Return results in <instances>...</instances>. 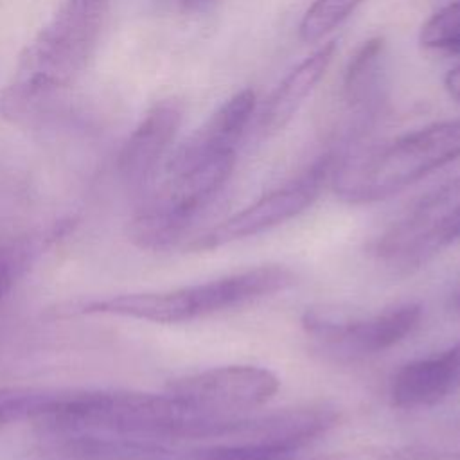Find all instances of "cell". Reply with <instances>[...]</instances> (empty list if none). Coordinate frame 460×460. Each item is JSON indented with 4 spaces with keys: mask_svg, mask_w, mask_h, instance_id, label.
Segmentation results:
<instances>
[{
    "mask_svg": "<svg viewBox=\"0 0 460 460\" xmlns=\"http://www.w3.org/2000/svg\"><path fill=\"white\" fill-rule=\"evenodd\" d=\"M419 43L429 50L460 52V0L438 9L424 22Z\"/></svg>",
    "mask_w": 460,
    "mask_h": 460,
    "instance_id": "obj_12",
    "label": "cell"
},
{
    "mask_svg": "<svg viewBox=\"0 0 460 460\" xmlns=\"http://www.w3.org/2000/svg\"><path fill=\"white\" fill-rule=\"evenodd\" d=\"M460 237V203L435 226L437 243H451Z\"/></svg>",
    "mask_w": 460,
    "mask_h": 460,
    "instance_id": "obj_14",
    "label": "cell"
},
{
    "mask_svg": "<svg viewBox=\"0 0 460 460\" xmlns=\"http://www.w3.org/2000/svg\"><path fill=\"white\" fill-rule=\"evenodd\" d=\"M365 0H314L304 13L298 25V38L304 43L322 41L338 29Z\"/></svg>",
    "mask_w": 460,
    "mask_h": 460,
    "instance_id": "obj_11",
    "label": "cell"
},
{
    "mask_svg": "<svg viewBox=\"0 0 460 460\" xmlns=\"http://www.w3.org/2000/svg\"><path fill=\"white\" fill-rule=\"evenodd\" d=\"M111 0H65L0 93V111L14 122L41 120L93 54Z\"/></svg>",
    "mask_w": 460,
    "mask_h": 460,
    "instance_id": "obj_1",
    "label": "cell"
},
{
    "mask_svg": "<svg viewBox=\"0 0 460 460\" xmlns=\"http://www.w3.org/2000/svg\"><path fill=\"white\" fill-rule=\"evenodd\" d=\"M277 374L257 365L216 367L178 381L172 394L198 408L226 415L235 410H250L268 402L279 390Z\"/></svg>",
    "mask_w": 460,
    "mask_h": 460,
    "instance_id": "obj_6",
    "label": "cell"
},
{
    "mask_svg": "<svg viewBox=\"0 0 460 460\" xmlns=\"http://www.w3.org/2000/svg\"><path fill=\"white\" fill-rule=\"evenodd\" d=\"M444 88L451 99L460 102V63L451 66L444 75Z\"/></svg>",
    "mask_w": 460,
    "mask_h": 460,
    "instance_id": "obj_15",
    "label": "cell"
},
{
    "mask_svg": "<svg viewBox=\"0 0 460 460\" xmlns=\"http://www.w3.org/2000/svg\"><path fill=\"white\" fill-rule=\"evenodd\" d=\"M183 120V104L176 97L156 101L129 133L119 155V169L126 181L142 185L155 176L169 156Z\"/></svg>",
    "mask_w": 460,
    "mask_h": 460,
    "instance_id": "obj_7",
    "label": "cell"
},
{
    "mask_svg": "<svg viewBox=\"0 0 460 460\" xmlns=\"http://www.w3.org/2000/svg\"><path fill=\"white\" fill-rule=\"evenodd\" d=\"M386 86V41L374 36L350 56L341 81V101L349 117L345 137L365 131L379 115Z\"/></svg>",
    "mask_w": 460,
    "mask_h": 460,
    "instance_id": "obj_8",
    "label": "cell"
},
{
    "mask_svg": "<svg viewBox=\"0 0 460 460\" xmlns=\"http://www.w3.org/2000/svg\"><path fill=\"white\" fill-rule=\"evenodd\" d=\"M460 158V120H440L408 131L354 162L340 160L334 187L350 203H370L426 178Z\"/></svg>",
    "mask_w": 460,
    "mask_h": 460,
    "instance_id": "obj_2",
    "label": "cell"
},
{
    "mask_svg": "<svg viewBox=\"0 0 460 460\" xmlns=\"http://www.w3.org/2000/svg\"><path fill=\"white\" fill-rule=\"evenodd\" d=\"M295 282L296 275L289 268L264 264L203 284L95 300L84 304L81 311L155 323H183L270 296L291 288Z\"/></svg>",
    "mask_w": 460,
    "mask_h": 460,
    "instance_id": "obj_3",
    "label": "cell"
},
{
    "mask_svg": "<svg viewBox=\"0 0 460 460\" xmlns=\"http://www.w3.org/2000/svg\"><path fill=\"white\" fill-rule=\"evenodd\" d=\"M420 318L419 304H404L368 318H354L341 309H311L304 316V327L340 352L368 356L402 341Z\"/></svg>",
    "mask_w": 460,
    "mask_h": 460,
    "instance_id": "obj_5",
    "label": "cell"
},
{
    "mask_svg": "<svg viewBox=\"0 0 460 460\" xmlns=\"http://www.w3.org/2000/svg\"><path fill=\"white\" fill-rule=\"evenodd\" d=\"M456 304H458V307H460V291H458V295H456Z\"/></svg>",
    "mask_w": 460,
    "mask_h": 460,
    "instance_id": "obj_18",
    "label": "cell"
},
{
    "mask_svg": "<svg viewBox=\"0 0 460 460\" xmlns=\"http://www.w3.org/2000/svg\"><path fill=\"white\" fill-rule=\"evenodd\" d=\"M295 451L280 444L244 440L207 447L198 453L196 460H293Z\"/></svg>",
    "mask_w": 460,
    "mask_h": 460,
    "instance_id": "obj_13",
    "label": "cell"
},
{
    "mask_svg": "<svg viewBox=\"0 0 460 460\" xmlns=\"http://www.w3.org/2000/svg\"><path fill=\"white\" fill-rule=\"evenodd\" d=\"M183 9H187V11H196V9H199V7H203L208 0H176Z\"/></svg>",
    "mask_w": 460,
    "mask_h": 460,
    "instance_id": "obj_16",
    "label": "cell"
},
{
    "mask_svg": "<svg viewBox=\"0 0 460 460\" xmlns=\"http://www.w3.org/2000/svg\"><path fill=\"white\" fill-rule=\"evenodd\" d=\"M338 162L340 158L334 151H327L325 155L318 156L296 178L262 194L252 205L216 225L210 232L198 239L196 248L212 250L250 235H257L296 217L316 201L325 183L332 178Z\"/></svg>",
    "mask_w": 460,
    "mask_h": 460,
    "instance_id": "obj_4",
    "label": "cell"
},
{
    "mask_svg": "<svg viewBox=\"0 0 460 460\" xmlns=\"http://www.w3.org/2000/svg\"><path fill=\"white\" fill-rule=\"evenodd\" d=\"M336 50L338 41L329 40L284 75L257 113V133L261 138L277 135L293 120L305 99L325 77Z\"/></svg>",
    "mask_w": 460,
    "mask_h": 460,
    "instance_id": "obj_9",
    "label": "cell"
},
{
    "mask_svg": "<svg viewBox=\"0 0 460 460\" xmlns=\"http://www.w3.org/2000/svg\"><path fill=\"white\" fill-rule=\"evenodd\" d=\"M460 388V341L447 350L406 363L392 381L390 397L399 408L433 406Z\"/></svg>",
    "mask_w": 460,
    "mask_h": 460,
    "instance_id": "obj_10",
    "label": "cell"
},
{
    "mask_svg": "<svg viewBox=\"0 0 460 460\" xmlns=\"http://www.w3.org/2000/svg\"><path fill=\"white\" fill-rule=\"evenodd\" d=\"M9 288V275H7V270L0 264V296L7 291Z\"/></svg>",
    "mask_w": 460,
    "mask_h": 460,
    "instance_id": "obj_17",
    "label": "cell"
}]
</instances>
